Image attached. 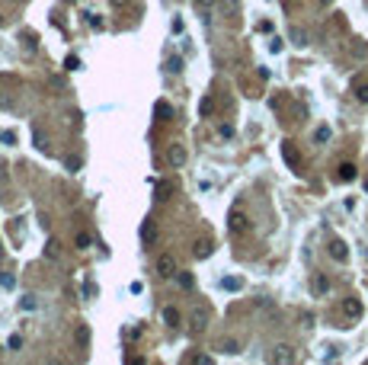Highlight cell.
<instances>
[{
    "mask_svg": "<svg viewBox=\"0 0 368 365\" xmlns=\"http://www.w3.org/2000/svg\"><path fill=\"white\" fill-rule=\"evenodd\" d=\"M227 228H231V234H247L250 221H247V215H243V208H240V205H234V208H231V215H227Z\"/></svg>",
    "mask_w": 368,
    "mask_h": 365,
    "instance_id": "cell-1",
    "label": "cell"
},
{
    "mask_svg": "<svg viewBox=\"0 0 368 365\" xmlns=\"http://www.w3.org/2000/svg\"><path fill=\"white\" fill-rule=\"evenodd\" d=\"M157 276H163V279L176 276V259H173V253H160V259H157Z\"/></svg>",
    "mask_w": 368,
    "mask_h": 365,
    "instance_id": "cell-2",
    "label": "cell"
},
{
    "mask_svg": "<svg viewBox=\"0 0 368 365\" xmlns=\"http://www.w3.org/2000/svg\"><path fill=\"white\" fill-rule=\"evenodd\" d=\"M343 314H346V317H352V320H358V317L365 314L362 301H358V298H346V301H343Z\"/></svg>",
    "mask_w": 368,
    "mask_h": 365,
    "instance_id": "cell-3",
    "label": "cell"
},
{
    "mask_svg": "<svg viewBox=\"0 0 368 365\" xmlns=\"http://www.w3.org/2000/svg\"><path fill=\"white\" fill-rule=\"evenodd\" d=\"M311 289H314V295H317V298H323V295L330 292V279L323 272H314V279H311Z\"/></svg>",
    "mask_w": 368,
    "mask_h": 365,
    "instance_id": "cell-4",
    "label": "cell"
},
{
    "mask_svg": "<svg viewBox=\"0 0 368 365\" xmlns=\"http://www.w3.org/2000/svg\"><path fill=\"white\" fill-rule=\"evenodd\" d=\"M166 160H170V167H182V163H186V147L170 144V151H166Z\"/></svg>",
    "mask_w": 368,
    "mask_h": 365,
    "instance_id": "cell-5",
    "label": "cell"
},
{
    "mask_svg": "<svg viewBox=\"0 0 368 365\" xmlns=\"http://www.w3.org/2000/svg\"><path fill=\"white\" fill-rule=\"evenodd\" d=\"M272 362H295V349L288 343H282V346H275V352H272Z\"/></svg>",
    "mask_w": 368,
    "mask_h": 365,
    "instance_id": "cell-6",
    "label": "cell"
},
{
    "mask_svg": "<svg viewBox=\"0 0 368 365\" xmlns=\"http://www.w3.org/2000/svg\"><path fill=\"white\" fill-rule=\"evenodd\" d=\"M330 256L336 259V263H346V259H349L346 243H343V240H330Z\"/></svg>",
    "mask_w": 368,
    "mask_h": 365,
    "instance_id": "cell-7",
    "label": "cell"
},
{
    "mask_svg": "<svg viewBox=\"0 0 368 365\" xmlns=\"http://www.w3.org/2000/svg\"><path fill=\"white\" fill-rule=\"evenodd\" d=\"M157 237H160V234H157V224L147 218V221L141 224V240H144V243H157Z\"/></svg>",
    "mask_w": 368,
    "mask_h": 365,
    "instance_id": "cell-8",
    "label": "cell"
},
{
    "mask_svg": "<svg viewBox=\"0 0 368 365\" xmlns=\"http://www.w3.org/2000/svg\"><path fill=\"white\" fill-rule=\"evenodd\" d=\"M74 343L80 346V349H86V346H90V327H86V324H80V327H77V333H74Z\"/></svg>",
    "mask_w": 368,
    "mask_h": 365,
    "instance_id": "cell-9",
    "label": "cell"
},
{
    "mask_svg": "<svg viewBox=\"0 0 368 365\" xmlns=\"http://www.w3.org/2000/svg\"><path fill=\"white\" fill-rule=\"evenodd\" d=\"M336 179H343V182H352V179H355V167H352V163H339V173H336Z\"/></svg>",
    "mask_w": 368,
    "mask_h": 365,
    "instance_id": "cell-10",
    "label": "cell"
},
{
    "mask_svg": "<svg viewBox=\"0 0 368 365\" xmlns=\"http://www.w3.org/2000/svg\"><path fill=\"white\" fill-rule=\"evenodd\" d=\"M221 289H224V292H240V289H243V279H237V276H227V279H221Z\"/></svg>",
    "mask_w": 368,
    "mask_h": 365,
    "instance_id": "cell-11",
    "label": "cell"
},
{
    "mask_svg": "<svg viewBox=\"0 0 368 365\" xmlns=\"http://www.w3.org/2000/svg\"><path fill=\"white\" fill-rule=\"evenodd\" d=\"M45 256H48V259H61V240L51 237V240L45 243Z\"/></svg>",
    "mask_w": 368,
    "mask_h": 365,
    "instance_id": "cell-12",
    "label": "cell"
},
{
    "mask_svg": "<svg viewBox=\"0 0 368 365\" xmlns=\"http://www.w3.org/2000/svg\"><path fill=\"white\" fill-rule=\"evenodd\" d=\"M282 154H285V160H288V167H295V170H298V154H295V147H292V141H285V144H282Z\"/></svg>",
    "mask_w": 368,
    "mask_h": 365,
    "instance_id": "cell-13",
    "label": "cell"
},
{
    "mask_svg": "<svg viewBox=\"0 0 368 365\" xmlns=\"http://www.w3.org/2000/svg\"><path fill=\"white\" fill-rule=\"evenodd\" d=\"M176 282H179V289H186V292L196 289V279H192L189 272H176Z\"/></svg>",
    "mask_w": 368,
    "mask_h": 365,
    "instance_id": "cell-14",
    "label": "cell"
},
{
    "mask_svg": "<svg viewBox=\"0 0 368 365\" xmlns=\"http://www.w3.org/2000/svg\"><path fill=\"white\" fill-rule=\"evenodd\" d=\"M163 320H166V327H176L179 324V311L176 308H163Z\"/></svg>",
    "mask_w": 368,
    "mask_h": 365,
    "instance_id": "cell-15",
    "label": "cell"
},
{
    "mask_svg": "<svg viewBox=\"0 0 368 365\" xmlns=\"http://www.w3.org/2000/svg\"><path fill=\"white\" fill-rule=\"evenodd\" d=\"M212 109H215V100L202 97V103H199V116H212Z\"/></svg>",
    "mask_w": 368,
    "mask_h": 365,
    "instance_id": "cell-16",
    "label": "cell"
},
{
    "mask_svg": "<svg viewBox=\"0 0 368 365\" xmlns=\"http://www.w3.org/2000/svg\"><path fill=\"white\" fill-rule=\"evenodd\" d=\"M74 243H77V250H86V247H90V243H93V237H90V234H77V237H74Z\"/></svg>",
    "mask_w": 368,
    "mask_h": 365,
    "instance_id": "cell-17",
    "label": "cell"
},
{
    "mask_svg": "<svg viewBox=\"0 0 368 365\" xmlns=\"http://www.w3.org/2000/svg\"><path fill=\"white\" fill-rule=\"evenodd\" d=\"M154 116H157V119H160V122H163L166 116H170V106H166V103L160 100V103H157V106H154Z\"/></svg>",
    "mask_w": 368,
    "mask_h": 365,
    "instance_id": "cell-18",
    "label": "cell"
},
{
    "mask_svg": "<svg viewBox=\"0 0 368 365\" xmlns=\"http://www.w3.org/2000/svg\"><path fill=\"white\" fill-rule=\"evenodd\" d=\"M83 167V157L80 154H71V157H67V170H80Z\"/></svg>",
    "mask_w": 368,
    "mask_h": 365,
    "instance_id": "cell-19",
    "label": "cell"
},
{
    "mask_svg": "<svg viewBox=\"0 0 368 365\" xmlns=\"http://www.w3.org/2000/svg\"><path fill=\"white\" fill-rule=\"evenodd\" d=\"M20 304H23L26 311H36V295H23V298H20Z\"/></svg>",
    "mask_w": 368,
    "mask_h": 365,
    "instance_id": "cell-20",
    "label": "cell"
},
{
    "mask_svg": "<svg viewBox=\"0 0 368 365\" xmlns=\"http://www.w3.org/2000/svg\"><path fill=\"white\" fill-rule=\"evenodd\" d=\"M221 349H224V352H240V343H237V340H224Z\"/></svg>",
    "mask_w": 368,
    "mask_h": 365,
    "instance_id": "cell-21",
    "label": "cell"
},
{
    "mask_svg": "<svg viewBox=\"0 0 368 365\" xmlns=\"http://www.w3.org/2000/svg\"><path fill=\"white\" fill-rule=\"evenodd\" d=\"M355 100H358V103H368V83L355 86Z\"/></svg>",
    "mask_w": 368,
    "mask_h": 365,
    "instance_id": "cell-22",
    "label": "cell"
},
{
    "mask_svg": "<svg viewBox=\"0 0 368 365\" xmlns=\"http://www.w3.org/2000/svg\"><path fill=\"white\" fill-rule=\"evenodd\" d=\"M292 39H295V45H298V48H304V45H308V36H304L301 29H295V36H292Z\"/></svg>",
    "mask_w": 368,
    "mask_h": 365,
    "instance_id": "cell-23",
    "label": "cell"
},
{
    "mask_svg": "<svg viewBox=\"0 0 368 365\" xmlns=\"http://www.w3.org/2000/svg\"><path fill=\"white\" fill-rule=\"evenodd\" d=\"M64 64H67V71H77V67H80V58H74V55H67V61H64Z\"/></svg>",
    "mask_w": 368,
    "mask_h": 365,
    "instance_id": "cell-24",
    "label": "cell"
},
{
    "mask_svg": "<svg viewBox=\"0 0 368 365\" xmlns=\"http://www.w3.org/2000/svg\"><path fill=\"white\" fill-rule=\"evenodd\" d=\"M212 253V247H208V243H196V256H208Z\"/></svg>",
    "mask_w": 368,
    "mask_h": 365,
    "instance_id": "cell-25",
    "label": "cell"
},
{
    "mask_svg": "<svg viewBox=\"0 0 368 365\" xmlns=\"http://www.w3.org/2000/svg\"><path fill=\"white\" fill-rule=\"evenodd\" d=\"M7 346H10V349H20V346H23V336H20V333H13V336H10V343H7Z\"/></svg>",
    "mask_w": 368,
    "mask_h": 365,
    "instance_id": "cell-26",
    "label": "cell"
},
{
    "mask_svg": "<svg viewBox=\"0 0 368 365\" xmlns=\"http://www.w3.org/2000/svg\"><path fill=\"white\" fill-rule=\"evenodd\" d=\"M314 138H317V144H323L330 138V128H317V135H314Z\"/></svg>",
    "mask_w": 368,
    "mask_h": 365,
    "instance_id": "cell-27",
    "label": "cell"
},
{
    "mask_svg": "<svg viewBox=\"0 0 368 365\" xmlns=\"http://www.w3.org/2000/svg\"><path fill=\"white\" fill-rule=\"evenodd\" d=\"M0 285H4V289H13V276L4 272V276H0Z\"/></svg>",
    "mask_w": 368,
    "mask_h": 365,
    "instance_id": "cell-28",
    "label": "cell"
},
{
    "mask_svg": "<svg viewBox=\"0 0 368 365\" xmlns=\"http://www.w3.org/2000/svg\"><path fill=\"white\" fill-rule=\"evenodd\" d=\"M205 320H208V311H202V314L196 311V327H205Z\"/></svg>",
    "mask_w": 368,
    "mask_h": 365,
    "instance_id": "cell-29",
    "label": "cell"
},
{
    "mask_svg": "<svg viewBox=\"0 0 368 365\" xmlns=\"http://www.w3.org/2000/svg\"><path fill=\"white\" fill-rule=\"evenodd\" d=\"M269 51H282V39H279V36L269 42Z\"/></svg>",
    "mask_w": 368,
    "mask_h": 365,
    "instance_id": "cell-30",
    "label": "cell"
},
{
    "mask_svg": "<svg viewBox=\"0 0 368 365\" xmlns=\"http://www.w3.org/2000/svg\"><path fill=\"white\" fill-rule=\"evenodd\" d=\"M36 144L42 147V151H48V138H42V135H36Z\"/></svg>",
    "mask_w": 368,
    "mask_h": 365,
    "instance_id": "cell-31",
    "label": "cell"
},
{
    "mask_svg": "<svg viewBox=\"0 0 368 365\" xmlns=\"http://www.w3.org/2000/svg\"><path fill=\"white\" fill-rule=\"evenodd\" d=\"M221 138H234V128L231 125H221Z\"/></svg>",
    "mask_w": 368,
    "mask_h": 365,
    "instance_id": "cell-32",
    "label": "cell"
},
{
    "mask_svg": "<svg viewBox=\"0 0 368 365\" xmlns=\"http://www.w3.org/2000/svg\"><path fill=\"white\" fill-rule=\"evenodd\" d=\"M212 4H215V0H196V7H202V10H208Z\"/></svg>",
    "mask_w": 368,
    "mask_h": 365,
    "instance_id": "cell-33",
    "label": "cell"
},
{
    "mask_svg": "<svg viewBox=\"0 0 368 365\" xmlns=\"http://www.w3.org/2000/svg\"><path fill=\"white\" fill-rule=\"evenodd\" d=\"M112 4H116V7H125V4H128V0H112Z\"/></svg>",
    "mask_w": 368,
    "mask_h": 365,
    "instance_id": "cell-34",
    "label": "cell"
},
{
    "mask_svg": "<svg viewBox=\"0 0 368 365\" xmlns=\"http://www.w3.org/2000/svg\"><path fill=\"white\" fill-rule=\"evenodd\" d=\"M320 4H330V0H320Z\"/></svg>",
    "mask_w": 368,
    "mask_h": 365,
    "instance_id": "cell-35",
    "label": "cell"
},
{
    "mask_svg": "<svg viewBox=\"0 0 368 365\" xmlns=\"http://www.w3.org/2000/svg\"><path fill=\"white\" fill-rule=\"evenodd\" d=\"M0 256H4V250H0Z\"/></svg>",
    "mask_w": 368,
    "mask_h": 365,
    "instance_id": "cell-36",
    "label": "cell"
}]
</instances>
